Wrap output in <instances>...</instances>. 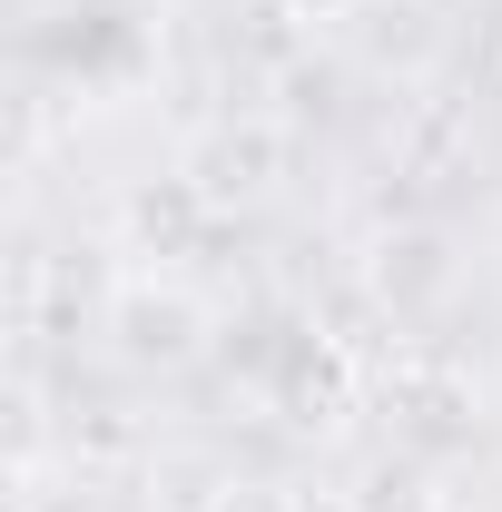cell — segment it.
<instances>
[{"mask_svg":"<svg viewBox=\"0 0 502 512\" xmlns=\"http://www.w3.org/2000/svg\"><path fill=\"white\" fill-rule=\"evenodd\" d=\"M109 335H119L128 365L178 375V365H197V355H207L217 316H207V296H197V286L158 276V266H138V276H119V296H109Z\"/></svg>","mask_w":502,"mask_h":512,"instance_id":"1","label":"cell"},{"mask_svg":"<svg viewBox=\"0 0 502 512\" xmlns=\"http://www.w3.org/2000/svg\"><path fill=\"white\" fill-rule=\"evenodd\" d=\"M355 404H365L355 355H345L335 335H286V355H276V414L306 424V434H335Z\"/></svg>","mask_w":502,"mask_h":512,"instance_id":"2","label":"cell"},{"mask_svg":"<svg viewBox=\"0 0 502 512\" xmlns=\"http://www.w3.org/2000/svg\"><path fill=\"white\" fill-rule=\"evenodd\" d=\"M276 168H286V128L276 119H227L197 138L188 178L207 188V207H227V197H266L276 188Z\"/></svg>","mask_w":502,"mask_h":512,"instance_id":"3","label":"cell"},{"mask_svg":"<svg viewBox=\"0 0 502 512\" xmlns=\"http://www.w3.org/2000/svg\"><path fill=\"white\" fill-rule=\"evenodd\" d=\"M207 188H197L188 168L178 178H138V188L119 197V237H128V256H188L197 237H207Z\"/></svg>","mask_w":502,"mask_h":512,"instance_id":"4","label":"cell"},{"mask_svg":"<svg viewBox=\"0 0 502 512\" xmlns=\"http://www.w3.org/2000/svg\"><path fill=\"white\" fill-rule=\"evenodd\" d=\"M443 286H453V266H443L434 237H384V256H375V296L384 306H424Z\"/></svg>","mask_w":502,"mask_h":512,"instance_id":"5","label":"cell"},{"mask_svg":"<svg viewBox=\"0 0 502 512\" xmlns=\"http://www.w3.org/2000/svg\"><path fill=\"white\" fill-rule=\"evenodd\" d=\"M296 503H306V493H286V483H227L207 512H296Z\"/></svg>","mask_w":502,"mask_h":512,"instance_id":"6","label":"cell"},{"mask_svg":"<svg viewBox=\"0 0 502 512\" xmlns=\"http://www.w3.org/2000/svg\"><path fill=\"white\" fill-rule=\"evenodd\" d=\"M276 10H286V20H345L355 0H276Z\"/></svg>","mask_w":502,"mask_h":512,"instance_id":"7","label":"cell"},{"mask_svg":"<svg viewBox=\"0 0 502 512\" xmlns=\"http://www.w3.org/2000/svg\"><path fill=\"white\" fill-rule=\"evenodd\" d=\"M296 512H355V503H296Z\"/></svg>","mask_w":502,"mask_h":512,"instance_id":"8","label":"cell"}]
</instances>
